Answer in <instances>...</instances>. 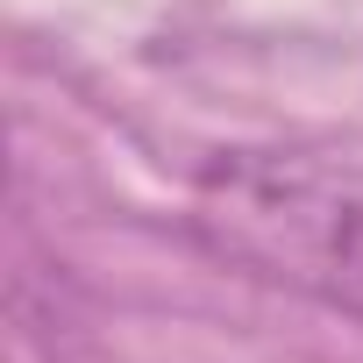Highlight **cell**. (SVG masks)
<instances>
[{
    "mask_svg": "<svg viewBox=\"0 0 363 363\" xmlns=\"http://www.w3.org/2000/svg\"><path fill=\"white\" fill-rule=\"evenodd\" d=\"M193 235L214 264L363 313V164L306 150H228L193 178Z\"/></svg>",
    "mask_w": 363,
    "mask_h": 363,
    "instance_id": "1",
    "label": "cell"
}]
</instances>
